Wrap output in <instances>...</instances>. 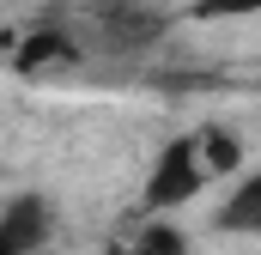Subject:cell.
Wrapping results in <instances>:
<instances>
[{"instance_id": "obj_3", "label": "cell", "mask_w": 261, "mask_h": 255, "mask_svg": "<svg viewBox=\"0 0 261 255\" xmlns=\"http://www.w3.org/2000/svg\"><path fill=\"white\" fill-rule=\"evenodd\" d=\"M91 18H97L110 49H140L158 37V12L146 0H91Z\"/></svg>"}, {"instance_id": "obj_5", "label": "cell", "mask_w": 261, "mask_h": 255, "mask_svg": "<svg viewBox=\"0 0 261 255\" xmlns=\"http://www.w3.org/2000/svg\"><path fill=\"white\" fill-rule=\"evenodd\" d=\"M213 231H225V237H261V164L231 183V194L213 213Z\"/></svg>"}, {"instance_id": "obj_8", "label": "cell", "mask_w": 261, "mask_h": 255, "mask_svg": "<svg viewBox=\"0 0 261 255\" xmlns=\"http://www.w3.org/2000/svg\"><path fill=\"white\" fill-rule=\"evenodd\" d=\"M103 255H152V249H146L140 237H128V243H110V249H103Z\"/></svg>"}, {"instance_id": "obj_7", "label": "cell", "mask_w": 261, "mask_h": 255, "mask_svg": "<svg viewBox=\"0 0 261 255\" xmlns=\"http://www.w3.org/2000/svg\"><path fill=\"white\" fill-rule=\"evenodd\" d=\"M195 18H261V0H195Z\"/></svg>"}, {"instance_id": "obj_2", "label": "cell", "mask_w": 261, "mask_h": 255, "mask_svg": "<svg viewBox=\"0 0 261 255\" xmlns=\"http://www.w3.org/2000/svg\"><path fill=\"white\" fill-rule=\"evenodd\" d=\"M61 225V207L43 189H18L0 207V255H43Z\"/></svg>"}, {"instance_id": "obj_1", "label": "cell", "mask_w": 261, "mask_h": 255, "mask_svg": "<svg viewBox=\"0 0 261 255\" xmlns=\"http://www.w3.org/2000/svg\"><path fill=\"white\" fill-rule=\"evenodd\" d=\"M206 183H213V170H206L200 134L189 128V134H176V140L158 146V158H152V170H146V194H140V207H146L152 219H164V213L189 207Z\"/></svg>"}, {"instance_id": "obj_6", "label": "cell", "mask_w": 261, "mask_h": 255, "mask_svg": "<svg viewBox=\"0 0 261 255\" xmlns=\"http://www.w3.org/2000/svg\"><path fill=\"white\" fill-rule=\"evenodd\" d=\"M195 134H200V152H206V170H213V176H243V146H237L219 122L195 128Z\"/></svg>"}, {"instance_id": "obj_4", "label": "cell", "mask_w": 261, "mask_h": 255, "mask_svg": "<svg viewBox=\"0 0 261 255\" xmlns=\"http://www.w3.org/2000/svg\"><path fill=\"white\" fill-rule=\"evenodd\" d=\"M79 61V43L55 31V24H43V31H24L18 43H12V73L18 79H37V73H49V67H73Z\"/></svg>"}]
</instances>
